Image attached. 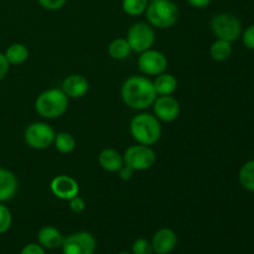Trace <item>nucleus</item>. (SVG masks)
<instances>
[{
	"label": "nucleus",
	"instance_id": "26",
	"mask_svg": "<svg viewBox=\"0 0 254 254\" xmlns=\"http://www.w3.org/2000/svg\"><path fill=\"white\" fill-rule=\"evenodd\" d=\"M131 254H154L151 241L146 238H138L131 246Z\"/></svg>",
	"mask_w": 254,
	"mask_h": 254
},
{
	"label": "nucleus",
	"instance_id": "19",
	"mask_svg": "<svg viewBox=\"0 0 254 254\" xmlns=\"http://www.w3.org/2000/svg\"><path fill=\"white\" fill-rule=\"evenodd\" d=\"M4 55L10 64H21L29 59V49L26 47V45L16 42V44L10 45L5 50Z\"/></svg>",
	"mask_w": 254,
	"mask_h": 254
},
{
	"label": "nucleus",
	"instance_id": "3",
	"mask_svg": "<svg viewBox=\"0 0 254 254\" xmlns=\"http://www.w3.org/2000/svg\"><path fill=\"white\" fill-rule=\"evenodd\" d=\"M68 99L62 89L50 88L39 94L35 101V109L45 119L59 118L67 112Z\"/></svg>",
	"mask_w": 254,
	"mask_h": 254
},
{
	"label": "nucleus",
	"instance_id": "29",
	"mask_svg": "<svg viewBox=\"0 0 254 254\" xmlns=\"http://www.w3.org/2000/svg\"><path fill=\"white\" fill-rule=\"evenodd\" d=\"M242 40L243 45H245L248 50H254V24L248 26L247 29L243 31Z\"/></svg>",
	"mask_w": 254,
	"mask_h": 254
},
{
	"label": "nucleus",
	"instance_id": "27",
	"mask_svg": "<svg viewBox=\"0 0 254 254\" xmlns=\"http://www.w3.org/2000/svg\"><path fill=\"white\" fill-rule=\"evenodd\" d=\"M37 2H39L44 9L55 11V10H60L61 7H64V4L67 2V0H37Z\"/></svg>",
	"mask_w": 254,
	"mask_h": 254
},
{
	"label": "nucleus",
	"instance_id": "23",
	"mask_svg": "<svg viewBox=\"0 0 254 254\" xmlns=\"http://www.w3.org/2000/svg\"><path fill=\"white\" fill-rule=\"evenodd\" d=\"M240 183L247 191L254 192V160H250L245 163L241 168L240 174Z\"/></svg>",
	"mask_w": 254,
	"mask_h": 254
},
{
	"label": "nucleus",
	"instance_id": "16",
	"mask_svg": "<svg viewBox=\"0 0 254 254\" xmlns=\"http://www.w3.org/2000/svg\"><path fill=\"white\" fill-rule=\"evenodd\" d=\"M17 191V179L12 171L0 168V202L11 200Z\"/></svg>",
	"mask_w": 254,
	"mask_h": 254
},
{
	"label": "nucleus",
	"instance_id": "11",
	"mask_svg": "<svg viewBox=\"0 0 254 254\" xmlns=\"http://www.w3.org/2000/svg\"><path fill=\"white\" fill-rule=\"evenodd\" d=\"M154 116L161 122L170 123L180 114V103L173 96H158L153 103Z\"/></svg>",
	"mask_w": 254,
	"mask_h": 254
},
{
	"label": "nucleus",
	"instance_id": "36",
	"mask_svg": "<svg viewBox=\"0 0 254 254\" xmlns=\"http://www.w3.org/2000/svg\"><path fill=\"white\" fill-rule=\"evenodd\" d=\"M154 254H155V253H154Z\"/></svg>",
	"mask_w": 254,
	"mask_h": 254
},
{
	"label": "nucleus",
	"instance_id": "14",
	"mask_svg": "<svg viewBox=\"0 0 254 254\" xmlns=\"http://www.w3.org/2000/svg\"><path fill=\"white\" fill-rule=\"evenodd\" d=\"M61 89L68 98H82L88 92L89 83L82 74H69L62 82Z\"/></svg>",
	"mask_w": 254,
	"mask_h": 254
},
{
	"label": "nucleus",
	"instance_id": "13",
	"mask_svg": "<svg viewBox=\"0 0 254 254\" xmlns=\"http://www.w3.org/2000/svg\"><path fill=\"white\" fill-rule=\"evenodd\" d=\"M151 246L155 254H170L178 246V235L171 228H160L154 233Z\"/></svg>",
	"mask_w": 254,
	"mask_h": 254
},
{
	"label": "nucleus",
	"instance_id": "17",
	"mask_svg": "<svg viewBox=\"0 0 254 254\" xmlns=\"http://www.w3.org/2000/svg\"><path fill=\"white\" fill-rule=\"evenodd\" d=\"M98 163L104 171L108 173H118L124 165V159L119 151L116 149L107 148L99 153Z\"/></svg>",
	"mask_w": 254,
	"mask_h": 254
},
{
	"label": "nucleus",
	"instance_id": "24",
	"mask_svg": "<svg viewBox=\"0 0 254 254\" xmlns=\"http://www.w3.org/2000/svg\"><path fill=\"white\" fill-rule=\"evenodd\" d=\"M148 4V0H122V9L130 16H139L145 12Z\"/></svg>",
	"mask_w": 254,
	"mask_h": 254
},
{
	"label": "nucleus",
	"instance_id": "5",
	"mask_svg": "<svg viewBox=\"0 0 254 254\" xmlns=\"http://www.w3.org/2000/svg\"><path fill=\"white\" fill-rule=\"evenodd\" d=\"M211 30L217 39L233 42L242 34V24L236 15L221 12L211 20Z\"/></svg>",
	"mask_w": 254,
	"mask_h": 254
},
{
	"label": "nucleus",
	"instance_id": "12",
	"mask_svg": "<svg viewBox=\"0 0 254 254\" xmlns=\"http://www.w3.org/2000/svg\"><path fill=\"white\" fill-rule=\"evenodd\" d=\"M51 192L60 200L68 201L79 193L78 183L72 176L59 175L54 178L50 184Z\"/></svg>",
	"mask_w": 254,
	"mask_h": 254
},
{
	"label": "nucleus",
	"instance_id": "28",
	"mask_svg": "<svg viewBox=\"0 0 254 254\" xmlns=\"http://www.w3.org/2000/svg\"><path fill=\"white\" fill-rule=\"evenodd\" d=\"M68 206L69 210L72 211L73 213H81L83 212L84 208H86V202L82 197H79L78 195L72 197L71 200H68Z\"/></svg>",
	"mask_w": 254,
	"mask_h": 254
},
{
	"label": "nucleus",
	"instance_id": "18",
	"mask_svg": "<svg viewBox=\"0 0 254 254\" xmlns=\"http://www.w3.org/2000/svg\"><path fill=\"white\" fill-rule=\"evenodd\" d=\"M153 86L158 96H173L174 92L178 89V79L174 74L164 72L155 77Z\"/></svg>",
	"mask_w": 254,
	"mask_h": 254
},
{
	"label": "nucleus",
	"instance_id": "4",
	"mask_svg": "<svg viewBox=\"0 0 254 254\" xmlns=\"http://www.w3.org/2000/svg\"><path fill=\"white\" fill-rule=\"evenodd\" d=\"M148 24L158 29H169L178 22L179 6L173 0H154L149 1L145 10Z\"/></svg>",
	"mask_w": 254,
	"mask_h": 254
},
{
	"label": "nucleus",
	"instance_id": "31",
	"mask_svg": "<svg viewBox=\"0 0 254 254\" xmlns=\"http://www.w3.org/2000/svg\"><path fill=\"white\" fill-rule=\"evenodd\" d=\"M9 68H10V64L7 62L6 57H5L4 54L0 52V81L6 76L7 72H9Z\"/></svg>",
	"mask_w": 254,
	"mask_h": 254
},
{
	"label": "nucleus",
	"instance_id": "2",
	"mask_svg": "<svg viewBox=\"0 0 254 254\" xmlns=\"http://www.w3.org/2000/svg\"><path fill=\"white\" fill-rule=\"evenodd\" d=\"M130 134L138 144L151 146L160 140V121L154 114H136L130 121Z\"/></svg>",
	"mask_w": 254,
	"mask_h": 254
},
{
	"label": "nucleus",
	"instance_id": "34",
	"mask_svg": "<svg viewBox=\"0 0 254 254\" xmlns=\"http://www.w3.org/2000/svg\"><path fill=\"white\" fill-rule=\"evenodd\" d=\"M117 254H131V252H127V251H122V252L117 253Z\"/></svg>",
	"mask_w": 254,
	"mask_h": 254
},
{
	"label": "nucleus",
	"instance_id": "7",
	"mask_svg": "<svg viewBox=\"0 0 254 254\" xmlns=\"http://www.w3.org/2000/svg\"><path fill=\"white\" fill-rule=\"evenodd\" d=\"M127 41L130 46L131 52L141 54L153 47L155 42V31L150 24L143 21L135 22L128 30Z\"/></svg>",
	"mask_w": 254,
	"mask_h": 254
},
{
	"label": "nucleus",
	"instance_id": "20",
	"mask_svg": "<svg viewBox=\"0 0 254 254\" xmlns=\"http://www.w3.org/2000/svg\"><path fill=\"white\" fill-rule=\"evenodd\" d=\"M108 54L113 60L122 61V60L128 59L129 55L131 54V49L130 46H129L127 39L118 37V39H114L113 41L109 44Z\"/></svg>",
	"mask_w": 254,
	"mask_h": 254
},
{
	"label": "nucleus",
	"instance_id": "32",
	"mask_svg": "<svg viewBox=\"0 0 254 254\" xmlns=\"http://www.w3.org/2000/svg\"><path fill=\"white\" fill-rule=\"evenodd\" d=\"M118 173H119V176H121L122 180L129 181L131 178H133V175H134V173H135V171H134L131 168H129V166L123 165V166H122L121 170L118 171Z\"/></svg>",
	"mask_w": 254,
	"mask_h": 254
},
{
	"label": "nucleus",
	"instance_id": "1",
	"mask_svg": "<svg viewBox=\"0 0 254 254\" xmlns=\"http://www.w3.org/2000/svg\"><path fill=\"white\" fill-rule=\"evenodd\" d=\"M121 96L129 108L144 111L153 106L158 94L150 79L144 76H131L124 81Z\"/></svg>",
	"mask_w": 254,
	"mask_h": 254
},
{
	"label": "nucleus",
	"instance_id": "33",
	"mask_svg": "<svg viewBox=\"0 0 254 254\" xmlns=\"http://www.w3.org/2000/svg\"><path fill=\"white\" fill-rule=\"evenodd\" d=\"M191 6L196 7V9H203V7L208 6L212 0H186Z\"/></svg>",
	"mask_w": 254,
	"mask_h": 254
},
{
	"label": "nucleus",
	"instance_id": "30",
	"mask_svg": "<svg viewBox=\"0 0 254 254\" xmlns=\"http://www.w3.org/2000/svg\"><path fill=\"white\" fill-rule=\"evenodd\" d=\"M20 254H46V251L39 243H29L22 248Z\"/></svg>",
	"mask_w": 254,
	"mask_h": 254
},
{
	"label": "nucleus",
	"instance_id": "15",
	"mask_svg": "<svg viewBox=\"0 0 254 254\" xmlns=\"http://www.w3.org/2000/svg\"><path fill=\"white\" fill-rule=\"evenodd\" d=\"M64 236L54 226H44L37 233V241L39 245L42 246L45 250H57L64 243Z\"/></svg>",
	"mask_w": 254,
	"mask_h": 254
},
{
	"label": "nucleus",
	"instance_id": "8",
	"mask_svg": "<svg viewBox=\"0 0 254 254\" xmlns=\"http://www.w3.org/2000/svg\"><path fill=\"white\" fill-rule=\"evenodd\" d=\"M55 133L51 126L47 123H42V122H35L31 123L24 133L25 143L32 149L36 150H44L51 146L55 140Z\"/></svg>",
	"mask_w": 254,
	"mask_h": 254
},
{
	"label": "nucleus",
	"instance_id": "10",
	"mask_svg": "<svg viewBox=\"0 0 254 254\" xmlns=\"http://www.w3.org/2000/svg\"><path fill=\"white\" fill-rule=\"evenodd\" d=\"M168 57L158 50L149 49L139 54V71L145 76H159L168 68Z\"/></svg>",
	"mask_w": 254,
	"mask_h": 254
},
{
	"label": "nucleus",
	"instance_id": "21",
	"mask_svg": "<svg viewBox=\"0 0 254 254\" xmlns=\"http://www.w3.org/2000/svg\"><path fill=\"white\" fill-rule=\"evenodd\" d=\"M210 55L212 60L217 62H223L230 59L232 55V42L226 40L217 39L210 47Z\"/></svg>",
	"mask_w": 254,
	"mask_h": 254
},
{
	"label": "nucleus",
	"instance_id": "25",
	"mask_svg": "<svg viewBox=\"0 0 254 254\" xmlns=\"http://www.w3.org/2000/svg\"><path fill=\"white\" fill-rule=\"evenodd\" d=\"M12 223V215L9 208L0 202V235L6 233Z\"/></svg>",
	"mask_w": 254,
	"mask_h": 254
},
{
	"label": "nucleus",
	"instance_id": "9",
	"mask_svg": "<svg viewBox=\"0 0 254 254\" xmlns=\"http://www.w3.org/2000/svg\"><path fill=\"white\" fill-rule=\"evenodd\" d=\"M61 248L64 254H94L97 241L92 233L81 231L64 237Z\"/></svg>",
	"mask_w": 254,
	"mask_h": 254
},
{
	"label": "nucleus",
	"instance_id": "6",
	"mask_svg": "<svg viewBox=\"0 0 254 254\" xmlns=\"http://www.w3.org/2000/svg\"><path fill=\"white\" fill-rule=\"evenodd\" d=\"M124 165L129 166L134 171L149 170L156 163V154L150 146L143 144L131 145L123 154Z\"/></svg>",
	"mask_w": 254,
	"mask_h": 254
},
{
	"label": "nucleus",
	"instance_id": "22",
	"mask_svg": "<svg viewBox=\"0 0 254 254\" xmlns=\"http://www.w3.org/2000/svg\"><path fill=\"white\" fill-rule=\"evenodd\" d=\"M55 148L62 154H69L76 148V139L71 133L67 131H60L55 135Z\"/></svg>",
	"mask_w": 254,
	"mask_h": 254
},
{
	"label": "nucleus",
	"instance_id": "35",
	"mask_svg": "<svg viewBox=\"0 0 254 254\" xmlns=\"http://www.w3.org/2000/svg\"><path fill=\"white\" fill-rule=\"evenodd\" d=\"M148 1H154V0H148Z\"/></svg>",
	"mask_w": 254,
	"mask_h": 254
}]
</instances>
